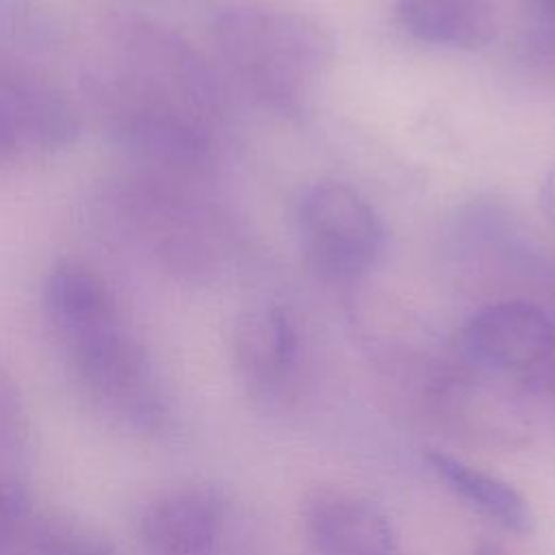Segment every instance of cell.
I'll use <instances>...</instances> for the list:
<instances>
[{
    "mask_svg": "<svg viewBox=\"0 0 555 555\" xmlns=\"http://www.w3.org/2000/svg\"><path fill=\"white\" fill-rule=\"evenodd\" d=\"M464 340L475 360L501 373H529L555 353V323L535 304L505 299L477 310Z\"/></svg>",
    "mask_w": 555,
    "mask_h": 555,
    "instance_id": "obj_8",
    "label": "cell"
},
{
    "mask_svg": "<svg viewBox=\"0 0 555 555\" xmlns=\"http://www.w3.org/2000/svg\"><path fill=\"white\" fill-rule=\"evenodd\" d=\"M225 69L269 104H288L336 52V35L319 17L262 4H223L208 22Z\"/></svg>",
    "mask_w": 555,
    "mask_h": 555,
    "instance_id": "obj_2",
    "label": "cell"
},
{
    "mask_svg": "<svg viewBox=\"0 0 555 555\" xmlns=\"http://www.w3.org/2000/svg\"><path fill=\"white\" fill-rule=\"evenodd\" d=\"M473 555H514V553H509L501 542H494V540H481V542H477V544H475Z\"/></svg>",
    "mask_w": 555,
    "mask_h": 555,
    "instance_id": "obj_19",
    "label": "cell"
},
{
    "mask_svg": "<svg viewBox=\"0 0 555 555\" xmlns=\"http://www.w3.org/2000/svg\"><path fill=\"white\" fill-rule=\"evenodd\" d=\"M41 308L74 375L108 416L141 434L167 429V395L98 269L76 258L56 260L41 284Z\"/></svg>",
    "mask_w": 555,
    "mask_h": 555,
    "instance_id": "obj_1",
    "label": "cell"
},
{
    "mask_svg": "<svg viewBox=\"0 0 555 555\" xmlns=\"http://www.w3.org/2000/svg\"><path fill=\"white\" fill-rule=\"evenodd\" d=\"M80 115L39 65L0 50V163L43 158L74 145Z\"/></svg>",
    "mask_w": 555,
    "mask_h": 555,
    "instance_id": "obj_6",
    "label": "cell"
},
{
    "mask_svg": "<svg viewBox=\"0 0 555 555\" xmlns=\"http://www.w3.org/2000/svg\"><path fill=\"white\" fill-rule=\"evenodd\" d=\"M100 199L121 236L167 275L204 282L217 271L210 221L186 180L132 167L111 178Z\"/></svg>",
    "mask_w": 555,
    "mask_h": 555,
    "instance_id": "obj_3",
    "label": "cell"
},
{
    "mask_svg": "<svg viewBox=\"0 0 555 555\" xmlns=\"http://www.w3.org/2000/svg\"><path fill=\"white\" fill-rule=\"evenodd\" d=\"M223 514V499L208 486L165 490L141 512V546L145 555H217Z\"/></svg>",
    "mask_w": 555,
    "mask_h": 555,
    "instance_id": "obj_10",
    "label": "cell"
},
{
    "mask_svg": "<svg viewBox=\"0 0 555 555\" xmlns=\"http://www.w3.org/2000/svg\"><path fill=\"white\" fill-rule=\"evenodd\" d=\"M425 460L438 479L481 516L512 533L522 535L533 529V514L512 483L440 449H427Z\"/></svg>",
    "mask_w": 555,
    "mask_h": 555,
    "instance_id": "obj_14",
    "label": "cell"
},
{
    "mask_svg": "<svg viewBox=\"0 0 555 555\" xmlns=\"http://www.w3.org/2000/svg\"><path fill=\"white\" fill-rule=\"evenodd\" d=\"M301 520L317 555H397L388 516L362 494L312 488L304 496Z\"/></svg>",
    "mask_w": 555,
    "mask_h": 555,
    "instance_id": "obj_9",
    "label": "cell"
},
{
    "mask_svg": "<svg viewBox=\"0 0 555 555\" xmlns=\"http://www.w3.org/2000/svg\"><path fill=\"white\" fill-rule=\"evenodd\" d=\"M538 204L540 210L544 215V219L553 225L555 230V169H551L542 182H540V191H538Z\"/></svg>",
    "mask_w": 555,
    "mask_h": 555,
    "instance_id": "obj_18",
    "label": "cell"
},
{
    "mask_svg": "<svg viewBox=\"0 0 555 555\" xmlns=\"http://www.w3.org/2000/svg\"><path fill=\"white\" fill-rule=\"evenodd\" d=\"M401 26L416 39L479 50L496 37V15L490 0H397Z\"/></svg>",
    "mask_w": 555,
    "mask_h": 555,
    "instance_id": "obj_13",
    "label": "cell"
},
{
    "mask_svg": "<svg viewBox=\"0 0 555 555\" xmlns=\"http://www.w3.org/2000/svg\"><path fill=\"white\" fill-rule=\"evenodd\" d=\"M546 7L551 9V13L555 15V0H546Z\"/></svg>",
    "mask_w": 555,
    "mask_h": 555,
    "instance_id": "obj_20",
    "label": "cell"
},
{
    "mask_svg": "<svg viewBox=\"0 0 555 555\" xmlns=\"http://www.w3.org/2000/svg\"><path fill=\"white\" fill-rule=\"evenodd\" d=\"M299 232L310 264L332 280H353L373 269L386 238L373 206L336 180H317L304 191Z\"/></svg>",
    "mask_w": 555,
    "mask_h": 555,
    "instance_id": "obj_7",
    "label": "cell"
},
{
    "mask_svg": "<svg viewBox=\"0 0 555 555\" xmlns=\"http://www.w3.org/2000/svg\"><path fill=\"white\" fill-rule=\"evenodd\" d=\"M297 358V332L288 312L267 304L243 312L234 327V362L256 392H273Z\"/></svg>",
    "mask_w": 555,
    "mask_h": 555,
    "instance_id": "obj_12",
    "label": "cell"
},
{
    "mask_svg": "<svg viewBox=\"0 0 555 555\" xmlns=\"http://www.w3.org/2000/svg\"><path fill=\"white\" fill-rule=\"evenodd\" d=\"M108 65L212 128L221 113L217 76L171 26L141 11H113L104 22Z\"/></svg>",
    "mask_w": 555,
    "mask_h": 555,
    "instance_id": "obj_5",
    "label": "cell"
},
{
    "mask_svg": "<svg viewBox=\"0 0 555 555\" xmlns=\"http://www.w3.org/2000/svg\"><path fill=\"white\" fill-rule=\"evenodd\" d=\"M28 512H33L26 488L0 468V538L7 535Z\"/></svg>",
    "mask_w": 555,
    "mask_h": 555,
    "instance_id": "obj_17",
    "label": "cell"
},
{
    "mask_svg": "<svg viewBox=\"0 0 555 555\" xmlns=\"http://www.w3.org/2000/svg\"><path fill=\"white\" fill-rule=\"evenodd\" d=\"M82 98L98 128L134 167L189 180L212 160V128L119 69H89Z\"/></svg>",
    "mask_w": 555,
    "mask_h": 555,
    "instance_id": "obj_4",
    "label": "cell"
},
{
    "mask_svg": "<svg viewBox=\"0 0 555 555\" xmlns=\"http://www.w3.org/2000/svg\"><path fill=\"white\" fill-rule=\"evenodd\" d=\"M30 436V423L22 390L0 360V453L17 455L26 449Z\"/></svg>",
    "mask_w": 555,
    "mask_h": 555,
    "instance_id": "obj_16",
    "label": "cell"
},
{
    "mask_svg": "<svg viewBox=\"0 0 555 555\" xmlns=\"http://www.w3.org/2000/svg\"><path fill=\"white\" fill-rule=\"evenodd\" d=\"M0 555H115L91 529L61 516L28 512L0 538Z\"/></svg>",
    "mask_w": 555,
    "mask_h": 555,
    "instance_id": "obj_15",
    "label": "cell"
},
{
    "mask_svg": "<svg viewBox=\"0 0 555 555\" xmlns=\"http://www.w3.org/2000/svg\"><path fill=\"white\" fill-rule=\"evenodd\" d=\"M512 399L470 377L444 379L434 392L438 416L457 436L494 447H520L527 442L525 410Z\"/></svg>",
    "mask_w": 555,
    "mask_h": 555,
    "instance_id": "obj_11",
    "label": "cell"
}]
</instances>
